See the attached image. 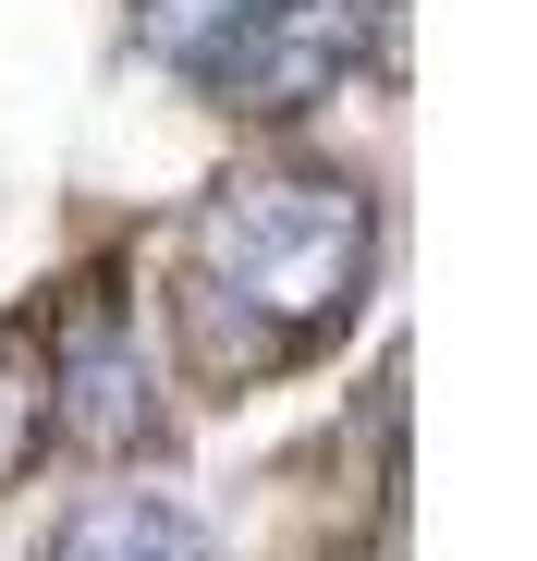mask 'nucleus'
Segmentation results:
<instances>
[{
	"label": "nucleus",
	"instance_id": "obj_3",
	"mask_svg": "<svg viewBox=\"0 0 537 561\" xmlns=\"http://www.w3.org/2000/svg\"><path fill=\"white\" fill-rule=\"evenodd\" d=\"M403 0H256V25L220 49L208 99L244 111V123H294L318 99H342L354 73H367V49L391 37Z\"/></svg>",
	"mask_w": 537,
	"mask_h": 561
},
{
	"label": "nucleus",
	"instance_id": "obj_2",
	"mask_svg": "<svg viewBox=\"0 0 537 561\" xmlns=\"http://www.w3.org/2000/svg\"><path fill=\"white\" fill-rule=\"evenodd\" d=\"M37 379H49V439H73L85 463H135L171 439V391H159V354L135 330V294L99 268L49 306V342H37Z\"/></svg>",
	"mask_w": 537,
	"mask_h": 561
},
{
	"label": "nucleus",
	"instance_id": "obj_1",
	"mask_svg": "<svg viewBox=\"0 0 537 561\" xmlns=\"http://www.w3.org/2000/svg\"><path fill=\"white\" fill-rule=\"evenodd\" d=\"M184 280L232 366H306L354 330V306L379 280V196L318 159L232 171L184 232Z\"/></svg>",
	"mask_w": 537,
	"mask_h": 561
},
{
	"label": "nucleus",
	"instance_id": "obj_5",
	"mask_svg": "<svg viewBox=\"0 0 537 561\" xmlns=\"http://www.w3.org/2000/svg\"><path fill=\"white\" fill-rule=\"evenodd\" d=\"M49 463V379H37V330H0V489H25Z\"/></svg>",
	"mask_w": 537,
	"mask_h": 561
},
{
	"label": "nucleus",
	"instance_id": "obj_4",
	"mask_svg": "<svg viewBox=\"0 0 537 561\" xmlns=\"http://www.w3.org/2000/svg\"><path fill=\"white\" fill-rule=\"evenodd\" d=\"M49 561H220L208 525L184 501H159V489H99V501H73L49 525Z\"/></svg>",
	"mask_w": 537,
	"mask_h": 561
}]
</instances>
